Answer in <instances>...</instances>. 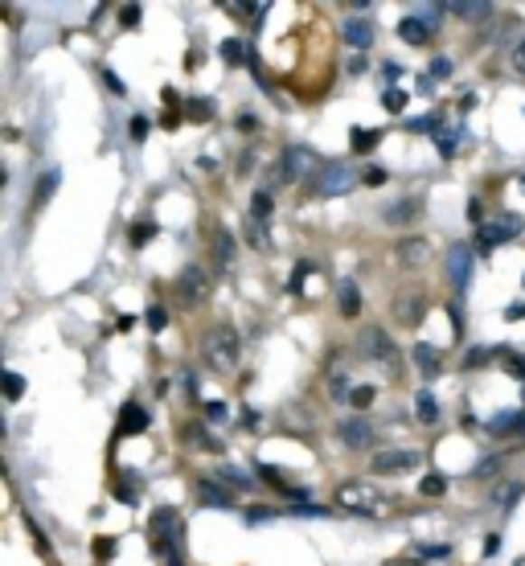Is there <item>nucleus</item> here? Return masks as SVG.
Returning a JSON list of instances; mask_svg holds the SVG:
<instances>
[{"mask_svg": "<svg viewBox=\"0 0 525 566\" xmlns=\"http://www.w3.org/2000/svg\"><path fill=\"white\" fill-rule=\"evenodd\" d=\"M103 82H108V87L116 90V95H124V82H119V74H116V71H103Z\"/></svg>", "mask_w": 525, "mask_h": 566, "instance_id": "45", "label": "nucleus"}, {"mask_svg": "<svg viewBox=\"0 0 525 566\" xmlns=\"http://www.w3.org/2000/svg\"><path fill=\"white\" fill-rule=\"evenodd\" d=\"M197 501H202V505H218V509H230L234 493L218 485V476H205V480H197Z\"/></svg>", "mask_w": 525, "mask_h": 566, "instance_id": "14", "label": "nucleus"}, {"mask_svg": "<svg viewBox=\"0 0 525 566\" xmlns=\"http://www.w3.org/2000/svg\"><path fill=\"white\" fill-rule=\"evenodd\" d=\"M214 259H218V267H230V259H234V239L222 226L214 231Z\"/></svg>", "mask_w": 525, "mask_h": 566, "instance_id": "26", "label": "nucleus"}, {"mask_svg": "<svg viewBox=\"0 0 525 566\" xmlns=\"http://www.w3.org/2000/svg\"><path fill=\"white\" fill-rule=\"evenodd\" d=\"M415 415H418V423H439V402L436 399H431V394H427V390H423V394H418V399H415Z\"/></svg>", "mask_w": 525, "mask_h": 566, "instance_id": "25", "label": "nucleus"}, {"mask_svg": "<svg viewBox=\"0 0 525 566\" xmlns=\"http://www.w3.org/2000/svg\"><path fill=\"white\" fill-rule=\"evenodd\" d=\"M418 554H427V558H447V546H418Z\"/></svg>", "mask_w": 525, "mask_h": 566, "instance_id": "46", "label": "nucleus"}, {"mask_svg": "<svg viewBox=\"0 0 525 566\" xmlns=\"http://www.w3.org/2000/svg\"><path fill=\"white\" fill-rule=\"evenodd\" d=\"M365 181H370V185H386V173H382V168H370V173H365Z\"/></svg>", "mask_w": 525, "mask_h": 566, "instance_id": "47", "label": "nucleus"}, {"mask_svg": "<svg viewBox=\"0 0 525 566\" xmlns=\"http://www.w3.org/2000/svg\"><path fill=\"white\" fill-rule=\"evenodd\" d=\"M382 107L386 111H402L407 107V90H382Z\"/></svg>", "mask_w": 525, "mask_h": 566, "instance_id": "35", "label": "nucleus"}, {"mask_svg": "<svg viewBox=\"0 0 525 566\" xmlns=\"http://www.w3.org/2000/svg\"><path fill=\"white\" fill-rule=\"evenodd\" d=\"M144 431H148V410L127 402V407L119 410V435H144Z\"/></svg>", "mask_w": 525, "mask_h": 566, "instance_id": "17", "label": "nucleus"}, {"mask_svg": "<svg viewBox=\"0 0 525 566\" xmlns=\"http://www.w3.org/2000/svg\"><path fill=\"white\" fill-rule=\"evenodd\" d=\"M427 292H418V288H407V292H398L394 296V304H390V312H394V320H398L402 328H418L423 325V316H427Z\"/></svg>", "mask_w": 525, "mask_h": 566, "instance_id": "6", "label": "nucleus"}, {"mask_svg": "<svg viewBox=\"0 0 525 566\" xmlns=\"http://www.w3.org/2000/svg\"><path fill=\"white\" fill-rule=\"evenodd\" d=\"M333 394H337V399H345L349 390H345V378H333Z\"/></svg>", "mask_w": 525, "mask_h": 566, "instance_id": "51", "label": "nucleus"}, {"mask_svg": "<svg viewBox=\"0 0 525 566\" xmlns=\"http://www.w3.org/2000/svg\"><path fill=\"white\" fill-rule=\"evenodd\" d=\"M513 66H517V71H521V74H525V42H521V45H517V53H513Z\"/></svg>", "mask_w": 525, "mask_h": 566, "instance_id": "50", "label": "nucleus"}, {"mask_svg": "<svg viewBox=\"0 0 525 566\" xmlns=\"http://www.w3.org/2000/svg\"><path fill=\"white\" fill-rule=\"evenodd\" d=\"M202 354H205V362H210V370L230 373L234 365H239V328L234 325H214L202 341Z\"/></svg>", "mask_w": 525, "mask_h": 566, "instance_id": "2", "label": "nucleus"}, {"mask_svg": "<svg viewBox=\"0 0 525 566\" xmlns=\"http://www.w3.org/2000/svg\"><path fill=\"white\" fill-rule=\"evenodd\" d=\"M21 394H25V378H21L17 370H9V373H5V399H9V402H17Z\"/></svg>", "mask_w": 525, "mask_h": 566, "instance_id": "32", "label": "nucleus"}, {"mask_svg": "<svg viewBox=\"0 0 525 566\" xmlns=\"http://www.w3.org/2000/svg\"><path fill=\"white\" fill-rule=\"evenodd\" d=\"M357 354L365 362H378V365H398V354H394V341L386 336V328L378 325H365L361 336H357Z\"/></svg>", "mask_w": 525, "mask_h": 566, "instance_id": "5", "label": "nucleus"}, {"mask_svg": "<svg viewBox=\"0 0 525 566\" xmlns=\"http://www.w3.org/2000/svg\"><path fill=\"white\" fill-rule=\"evenodd\" d=\"M521 226H525V222L517 218V213H501V218L484 222L481 231H476V250H481V255H492L497 247L513 242L517 234H521Z\"/></svg>", "mask_w": 525, "mask_h": 566, "instance_id": "4", "label": "nucleus"}, {"mask_svg": "<svg viewBox=\"0 0 525 566\" xmlns=\"http://www.w3.org/2000/svg\"><path fill=\"white\" fill-rule=\"evenodd\" d=\"M501 357H505V370L525 382V357H517V354H501Z\"/></svg>", "mask_w": 525, "mask_h": 566, "instance_id": "37", "label": "nucleus"}, {"mask_svg": "<svg viewBox=\"0 0 525 566\" xmlns=\"http://www.w3.org/2000/svg\"><path fill=\"white\" fill-rule=\"evenodd\" d=\"M394 250H398L402 267H423V263H427V255H431V242L427 239H402Z\"/></svg>", "mask_w": 525, "mask_h": 566, "instance_id": "16", "label": "nucleus"}, {"mask_svg": "<svg viewBox=\"0 0 525 566\" xmlns=\"http://www.w3.org/2000/svg\"><path fill=\"white\" fill-rule=\"evenodd\" d=\"M337 501L345 505V509H353V514H378L382 509V496H378L374 485H361V480H345V485L337 488Z\"/></svg>", "mask_w": 525, "mask_h": 566, "instance_id": "7", "label": "nucleus"}, {"mask_svg": "<svg viewBox=\"0 0 525 566\" xmlns=\"http://www.w3.org/2000/svg\"><path fill=\"white\" fill-rule=\"evenodd\" d=\"M144 316H148V328H152V333H161V328L169 325V312H164L161 304H152V308L144 312Z\"/></svg>", "mask_w": 525, "mask_h": 566, "instance_id": "34", "label": "nucleus"}, {"mask_svg": "<svg viewBox=\"0 0 525 566\" xmlns=\"http://www.w3.org/2000/svg\"><path fill=\"white\" fill-rule=\"evenodd\" d=\"M497 550H501V538H497V533H489V538H484V554H497Z\"/></svg>", "mask_w": 525, "mask_h": 566, "instance_id": "48", "label": "nucleus"}, {"mask_svg": "<svg viewBox=\"0 0 525 566\" xmlns=\"http://www.w3.org/2000/svg\"><path fill=\"white\" fill-rule=\"evenodd\" d=\"M111 554H116V538H95V558H103V562H108Z\"/></svg>", "mask_w": 525, "mask_h": 566, "instance_id": "39", "label": "nucleus"}, {"mask_svg": "<svg viewBox=\"0 0 525 566\" xmlns=\"http://www.w3.org/2000/svg\"><path fill=\"white\" fill-rule=\"evenodd\" d=\"M447 283L452 288H460V292H468V279H472V250L468 247H452L447 250Z\"/></svg>", "mask_w": 525, "mask_h": 566, "instance_id": "9", "label": "nucleus"}, {"mask_svg": "<svg viewBox=\"0 0 525 566\" xmlns=\"http://www.w3.org/2000/svg\"><path fill=\"white\" fill-rule=\"evenodd\" d=\"M119 17H124V25H140V5H127V9H119Z\"/></svg>", "mask_w": 525, "mask_h": 566, "instance_id": "44", "label": "nucleus"}, {"mask_svg": "<svg viewBox=\"0 0 525 566\" xmlns=\"http://www.w3.org/2000/svg\"><path fill=\"white\" fill-rule=\"evenodd\" d=\"M152 234H156V226H152V222H140V226H132V231H127V239H132V247H144Z\"/></svg>", "mask_w": 525, "mask_h": 566, "instance_id": "33", "label": "nucleus"}, {"mask_svg": "<svg viewBox=\"0 0 525 566\" xmlns=\"http://www.w3.org/2000/svg\"><path fill=\"white\" fill-rule=\"evenodd\" d=\"M116 496L124 505H136V501H140V485H116Z\"/></svg>", "mask_w": 525, "mask_h": 566, "instance_id": "38", "label": "nucleus"}, {"mask_svg": "<svg viewBox=\"0 0 525 566\" xmlns=\"http://www.w3.org/2000/svg\"><path fill=\"white\" fill-rule=\"evenodd\" d=\"M447 74H452V62H447V58H436V62H431V79H447Z\"/></svg>", "mask_w": 525, "mask_h": 566, "instance_id": "43", "label": "nucleus"}, {"mask_svg": "<svg viewBox=\"0 0 525 566\" xmlns=\"http://www.w3.org/2000/svg\"><path fill=\"white\" fill-rule=\"evenodd\" d=\"M152 546H156V554L169 558V566L185 562V525H181L177 509H156L152 514Z\"/></svg>", "mask_w": 525, "mask_h": 566, "instance_id": "1", "label": "nucleus"}, {"mask_svg": "<svg viewBox=\"0 0 525 566\" xmlns=\"http://www.w3.org/2000/svg\"><path fill=\"white\" fill-rule=\"evenodd\" d=\"M447 13L460 21H484L492 17V5H484V0H455V5H447Z\"/></svg>", "mask_w": 525, "mask_h": 566, "instance_id": "19", "label": "nucleus"}, {"mask_svg": "<svg viewBox=\"0 0 525 566\" xmlns=\"http://www.w3.org/2000/svg\"><path fill=\"white\" fill-rule=\"evenodd\" d=\"M341 33H345V42L353 45V50H370V45H374V21H365V17H345Z\"/></svg>", "mask_w": 525, "mask_h": 566, "instance_id": "11", "label": "nucleus"}, {"mask_svg": "<svg viewBox=\"0 0 525 566\" xmlns=\"http://www.w3.org/2000/svg\"><path fill=\"white\" fill-rule=\"evenodd\" d=\"M341 439H345V448H370L374 443V427L365 419H345L341 423Z\"/></svg>", "mask_w": 525, "mask_h": 566, "instance_id": "15", "label": "nucleus"}, {"mask_svg": "<svg viewBox=\"0 0 525 566\" xmlns=\"http://www.w3.org/2000/svg\"><path fill=\"white\" fill-rule=\"evenodd\" d=\"M177 283H181V296H185L189 304H193V300H202V296L210 292V275H205L202 267H185Z\"/></svg>", "mask_w": 525, "mask_h": 566, "instance_id": "13", "label": "nucleus"}, {"mask_svg": "<svg viewBox=\"0 0 525 566\" xmlns=\"http://www.w3.org/2000/svg\"><path fill=\"white\" fill-rule=\"evenodd\" d=\"M349 144H353V152H374L378 144H382V132H370V127H353V132H349Z\"/></svg>", "mask_w": 525, "mask_h": 566, "instance_id": "24", "label": "nucleus"}, {"mask_svg": "<svg viewBox=\"0 0 525 566\" xmlns=\"http://www.w3.org/2000/svg\"><path fill=\"white\" fill-rule=\"evenodd\" d=\"M349 399H353V407H357V410L370 407V402H374V386H357L353 394H349Z\"/></svg>", "mask_w": 525, "mask_h": 566, "instance_id": "36", "label": "nucleus"}, {"mask_svg": "<svg viewBox=\"0 0 525 566\" xmlns=\"http://www.w3.org/2000/svg\"><path fill=\"white\" fill-rule=\"evenodd\" d=\"M250 242H258V247H263V242H267V234L258 231V222H250Z\"/></svg>", "mask_w": 525, "mask_h": 566, "instance_id": "49", "label": "nucleus"}, {"mask_svg": "<svg viewBox=\"0 0 525 566\" xmlns=\"http://www.w3.org/2000/svg\"><path fill=\"white\" fill-rule=\"evenodd\" d=\"M205 419H210V423H222L226 407H222V402H205Z\"/></svg>", "mask_w": 525, "mask_h": 566, "instance_id": "42", "label": "nucleus"}, {"mask_svg": "<svg viewBox=\"0 0 525 566\" xmlns=\"http://www.w3.org/2000/svg\"><path fill=\"white\" fill-rule=\"evenodd\" d=\"M271 210H276V202H271L267 189H258L255 197H250V222H267Z\"/></svg>", "mask_w": 525, "mask_h": 566, "instance_id": "27", "label": "nucleus"}, {"mask_svg": "<svg viewBox=\"0 0 525 566\" xmlns=\"http://www.w3.org/2000/svg\"><path fill=\"white\" fill-rule=\"evenodd\" d=\"M357 312H361V296H357V283H341V316L353 320Z\"/></svg>", "mask_w": 525, "mask_h": 566, "instance_id": "23", "label": "nucleus"}, {"mask_svg": "<svg viewBox=\"0 0 525 566\" xmlns=\"http://www.w3.org/2000/svg\"><path fill=\"white\" fill-rule=\"evenodd\" d=\"M418 213H423V197H398L394 205L382 210V218L390 222V226H407V222H415Z\"/></svg>", "mask_w": 525, "mask_h": 566, "instance_id": "12", "label": "nucleus"}, {"mask_svg": "<svg viewBox=\"0 0 525 566\" xmlns=\"http://www.w3.org/2000/svg\"><path fill=\"white\" fill-rule=\"evenodd\" d=\"M431 33H436V29H431L423 17H407V21H398V37H402L407 45H427V37H431Z\"/></svg>", "mask_w": 525, "mask_h": 566, "instance_id": "18", "label": "nucleus"}, {"mask_svg": "<svg viewBox=\"0 0 525 566\" xmlns=\"http://www.w3.org/2000/svg\"><path fill=\"white\" fill-rule=\"evenodd\" d=\"M127 132H132V140H144V136H148V119H144V116H132Z\"/></svg>", "mask_w": 525, "mask_h": 566, "instance_id": "41", "label": "nucleus"}, {"mask_svg": "<svg viewBox=\"0 0 525 566\" xmlns=\"http://www.w3.org/2000/svg\"><path fill=\"white\" fill-rule=\"evenodd\" d=\"M189 116H193L197 124H205V119L214 116V103H189Z\"/></svg>", "mask_w": 525, "mask_h": 566, "instance_id": "40", "label": "nucleus"}, {"mask_svg": "<svg viewBox=\"0 0 525 566\" xmlns=\"http://www.w3.org/2000/svg\"><path fill=\"white\" fill-rule=\"evenodd\" d=\"M489 431L492 435H517V431H525V415H521V410H505V415H497L489 423Z\"/></svg>", "mask_w": 525, "mask_h": 566, "instance_id": "20", "label": "nucleus"}, {"mask_svg": "<svg viewBox=\"0 0 525 566\" xmlns=\"http://www.w3.org/2000/svg\"><path fill=\"white\" fill-rule=\"evenodd\" d=\"M218 480H222V485L230 488V493H247V488H250V480L242 476L239 468H222V472H218Z\"/></svg>", "mask_w": 525, "mask_h": 566, "instance_id": "31", "label": "nucleus"}, {"mask_svg": "<svg viewBox=\"0 0 525 566\" xmlns=\"http://www.w3.org/2000/svg\"><path fill=\"white\" fill-rule=\"evenodd\" d=\"M218 53H222V62H226V66H242V62H250V45L234 42V37H226V42L218 45Z\"/></svg>", "mask_w": 525, "mask_h": 566, "instance_id": "22", "label": "nucleus"}, {"mask_svg": "<svg viewBox=\"0 0 525 566\" xmlns=\"http://www.w3.org/2000/svg\"><path fill=\"white\" fill-rule=\"evenodd\" d=\"M415 464H418L415 451H398V448H394V451H378V456H374V472H378V476H398V472L415 468Z\"/></svg>", "mask_w": 525, "mask_h": 566, "instance_id": "10", "label": "nucleus"}, {"mask_svg": "<svg viewBox=\"0 0 525 566\" xmlns=\"http://www.w3.org/2000/svg\"><path fill=\"white\" fill-rule=\"evenodd\" d=\"M353 185H357V173L349 165H341V160H329V165L321 168V177H316V193L321 197H341Z\"/></svg>", "mask_w": 525, "mask_h": 566, "instance_id": "8", "label": "nucleus"}, {"mask_svg": "<svg viewBox=\"0 0 525 566\" xmlns=\"http://www.w3.org/2000/svg\"><path fill=\"white\" fill-rule=\"evenodd\" d=\"M321 160H316V152L304 148V144H292V148H284V156H279V165L271 168V181H316L321 177Z\"/></svg>", "mask_w": 525, "mask_h": 566, "instance_id": "3", "label": "nucleus"}, {"mask_svg": "<svg viewBox=\"0 0 525 566\" xmlns=\"http://www.w3.org/2000/svg\"><path fill=\"white\" fill-rule=\"evenodd\" d=\"M521 189H525V177H521Z\"/></svg>", "mask_w": 525, "mask_h": 566, "instance_id": "52", "label": "nucleus"}, {"mask_svg": "<svg viewBox=\"0 0 525 566\" xmlns=\"http://www.w3.org/2000/svg\"><path fill=\"white\" fill-rule=\"evenodd\" d=\"M54 189H58V168H50L42 181H37V197H33V205H45L50 197H54Z\"/></svg>", "mask_w": 525, "mask_h": 566, "instance_id": "30", "label": "nucleus"}, {"mask_svg": "<svg viewBox=\"0 0 525 566\" xmlns=\"http://www.w3.org/2000/svg\"><path fill=\"white\" fill-rule=\"evenodd\" d=\"M410 354H415V365H418L423 373H439V349H436V345L418 341V345L410 349Z\"/></svg>", "mask_w": 525, "mask_h": 566, "instance_id": "21", "label": "nucleus"}, {"mask_svg": "<svg viewBox=\"0 0 525 566\" xmlns=\"http://www.w3.org/2000/svg\"><path fill=\"white\" fill-rule=\"evenodd\" d=\"M444 488H447L444 472H427V476L418 480V493H423V496H444Z\"/></svg>", "mask_w": 525, "mask_h": 566, "instance_id": "29", "label": "nucleus"}, {"mask_svg": "<svg viewBox=\"0 0 525 566\" xmlns=\"http://www.w3.org/2000/svg\"><path fill=\"white\" fill-rule=\"evenodd\" d=\"M436 144H439V156H455V144H460V132H455V124H439Z\"/></svg>", "mask_w": 525, "mask_h": 566, "instance_id": "28", "label": "nucleus"}]
</instances>
